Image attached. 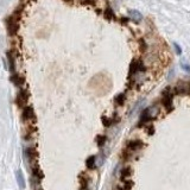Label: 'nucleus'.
Wrapping results in <instances>:
<instances>
[{
  "mask_svg": "<svg viewBox=\"0 0 190 190\" xmlns=\"http://www.w3.org/2000/svg\"><path fill=\"white\" fill-rule=\"evenodd\" d=\"M174 46H175V49H176V52H177V54H178V55H179V54H181V52H182V51H181V46H179V45H177V44H176V43H175V44H174Z\"/></svg>",
  "mask_w": 190,
  "mask_h": 190,
  "instance_id": "obj_8",
  "label": "nucleus"
},
{
  "mask_svg": "<svg viewBox=\"0 0 190 190\" xmlns=\"http://www.w3.org/2000/svg\"><path fill=\"white\" fill-rule=\"evenodd\" d=\"M141 147H143V143L140 140H131L127 144V146H126L124 153H127V157H131L134 152L139 151Z\"/></svg>",
  "mask_w": 190,
  "mask_h": 190,
  "instance_id": "obj_1",
  "label": "nucleus"
},
{
  "mask_svg": "<svg viewBox=\"0 0 190 190\" xmlns=\"http://www.w3.org/2000/svg\"><path fill=\"white\" fill-rule=\"evenodd\" d=\"M11 81L13 82V84L14 86H17V87H21V84L24 83V79L19 75V74H17V73H13L12 74V76H11Z\"/></svg>",
  "mask_w": 190,
  "mask_h": 190,
  "instance_id": "obj_4",
  "label": "nucleus"
},
{
  "mask_svg": "<svg viewBox=\"0 0 190 190\" xmlns=\"http://www.w3.org/2000/svg\"><path fill=\"white\" fill-rule=\"evenodd\" d=\"M96 143H98V145H99V146H104V144L106 143V137H104V136H99V137L96 138Z\"/></svg>",
  "mask_w": 190,
  "mask_h": 190,
  "instance_id": "obj_7",
  "label": "nucleus"
},
{
  "mask_svg": "<svg viewBox=\"0 0 190 190\" xmlns=\"http://www.w3.org/2000/svg\"><path fill=\"white\" fill-rule=\"evenodd\" d=\"M21 118L24 121H29L31 119H35V113H34V108L30 107V106H25L23 108L21 112Z\"/></svg>",
  "mask_w": 190,
  "mask_h": 190,
  "instance_id": "obj_2",
  "label": "nucleus"
},
{
  "mask_svg": "<svg viewBox=\"0 0 190 190\" xmlns=\"http://www.w3.org/2000/svg\"><path fill=\"white\" fill-rule=\"evenodd\" d=\"M129 16H130L133 20H136V21H140V20L143 19V14H141L139 11H137V10H131V11H129Z\"/></svg>",
  "mask_w": 190,
  "mask_h": 190,
  "instance_id": "obj_5",
  "label": "nucleus"
},
{
  "mask_svg": "<svg viewBox=\"0 0 190 190\" xmlns=\"http://www.w3.org/2000/svg\"><path fill=\"white\" fill-rule=\"evenodd\" d=\"M27 101H29V93L26 90H20L17 96V104L24 108Z\"/></svg>",
  "mask_w": 190,
  "mask_h": 190,
  "instance_id": "obj_3",
  "label": "nucleus"
},
{
  "mask_svg": "<svg viewBox=\"0 0 190 190\" xmlns=\"http://www.w3.org/2000/svg\"><path fill=\"white\" fill-rule=\"evenodd\" d=\"M86 164H87L88 169H94L95 168V157H89L86 162Z\"/></svg>",
  "mask_w": 190,
  "mask_h": 190,
  "instance_id": "obj_6",
  "label": "nucleus"
}]
</instances>
